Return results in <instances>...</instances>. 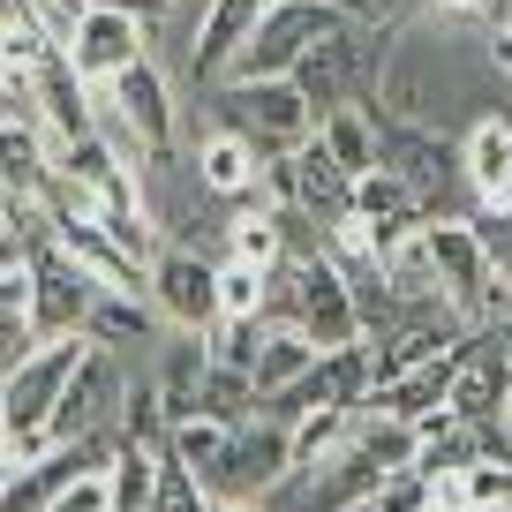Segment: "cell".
I'll return each mask as SVG.
<instances>
[{
	"mask_svg": "<svg viewBox=\"0 0 512 512\" xmlns=\"http://www.w3.org/2000/svg\"><path fill=\"white\" fill-rule=\"evenodd\" d=\"M23 272H31V332L38 339H76L83 324H91L98 294H106L61 241H38V249L23 256Z\"/></svg>",
	"mask_w": 512,
	"mask_h": 512,
	"instance_id": "obj_10",
	"label": "cell"
},
{
	"mask_svg": "<svg viewBox=\"0 0 512 512\" xmlns=\"http://www.w3.org/2000/svg\"><path fill=\"white\" fill-rule=\"evenodd\" d=\"M204 369H211V339H204V332H166V347H159V369H151V392H159L166 422H189V415H196Z\"/></svg>",
	"mask_w": 512,
	"mask_h": 512,
	"instance_id": "obj_18",
	"label": "cell"
},
{
	"mask_svg": "<svg viewBox=\"0 0 512 512\" xmlns=\"http://www.w3.org/2000/svg\"><path fill=\"white\" fill-rule=\"evenodd\" d=\"M106 8H128V16H144L151 31H159V16H166V8H174V0H106Z\"/></svg>",
	"mask_w": 512,
	"mask_h": 512,
	"instance_id": "obj_37",
	"label": "cell"
},
{
	"mask_svg": "<svg viewBox=\"0 0 512 512\" xmlns=\"http://www.w3.org/2000/svg\"><path fill=\"white\" fill-rule=\"evenodd\" d=\"M317 354H324V347H309L302 332L272 324V332H264V347H256V369H249V377H256V400H279V392H287V384L302 377Z\"/></svg>",
	"mask_w": 512,
	"mask_h": 512,
	"instance_id": "obj_28",
	"label": "cell"
},
{
	"mask_svg": "<svg viewBox=\"0 0 512 512\" xmlns=\"http://www.w3.org/2000/svg\"><path fill=\"white\" fill-rule=\"evenodd\" d=\"M61 53H68V68H76L83 83H113L121 68H136L151 53V23L144 16H128V8H106V0H91L76 16V31L61 38Z\"/></svg>",
	"mask_w": 512,
	"mask_h": 512,
	"instance_id": "obj_13",
	"label": "cell"
},
{
	"mask_svg": "<svg viewBox=\"0 0 512 512\" xmlns=\"http://www.w3.org/2000/svg\"><path fill=\"white\" fill-rule=\"evenodd\" d=\"M144 512H211V490L159 445V475H151V505H144Z\"/></svg>",
	"mask_w": 512,
	"mask_h": 512,
	"instance_id": "obj_32",
	"label": "cell"
},
{
	"mask_svg": "<svg viewBox=\"0 0 512 512\" xmlns=\"http://www.w3.org/2000/svg\"><path fill=\"white\" fill-rule=\"evenodd\" d=\"M317 144L339 159V174L362 181L369 166H377V106H362V98H347V106H332L317 121Z\"/></svg>",
	"mask_w": 512,
	"mask_h": 512,
	"instance_id": "obj_24",
	"label": "cell"
},
{
	"mask_svg": "<svg viewBox=\"0 0 512 512\" xmlns=\"http://www.w3.org/2000/svg\"><path fill=\"white\" fill-rule=\"evenodd\" d=\"M377 106V98H369ZM377 166L400 174L407 189L422 196L430 219H467L475 211V189H467V166H460V144L430 121H400V113L377 106Z\"/></svg>",
	"mask_w": 512,
	"mask_h": 512,
	"instance_id": "obj_2",
	"label": "cell"
},
{
	"mask_svg": "<svg viewBox=\"0 0 512 512\" xmlns=\"http://www.w3.org/2000/svg\"><path fill=\"white\" fill-rule=\"evenodd\" d=\"M422 241H430V264H437V302L467 332H490L512 309V279L497 272V256L482 249V234L467 219H422Z\"/></svg>",
	"mask_w": 512,
	"mask_h": 512,
	"instance_id": "obj_3",
	"label": "cell"
},
{
	"mask_svg": "<svg viewBox=\"0 0 512 512\" xmlns=\"http://www.w3.org/2000/svg\"><path fill=\"white\" fill-rule=\"evenodd\" d=\"M53 241L76 256V264L98 279V287H113V294H144V264H136V256H128L121 241L106 234V219H68V226H53Z\"/></svg>",
	"mask_w": 512,
	"mask_h": 512,
	"instance_id": "obj_20",
	"label": "cell"
},
{
	"mask_svg": "<svg viewBox=\"0 0 512 512\" xmlns=\"http://www.w3.org/2000/svg\"><path fill=\"white\" fill-rule=\"evenodd\" d=\"M144 294L166 317V332H211L219 324V264L196 249H166L159 241V256L144 272Z\"/></svg>",
	"mask_w": 512,
	"mask_h": 512,
	"instance_id": "obj_12",
	"label": "cell"
},
{
	"mask_svg": "<svg viewBox=\"0 0 512 512\" xmlns=\"http://www.w3.org/2000/svg\"><path fill=\"white\" fill-rule=\"evenodd\" d=\"M211 113H219V128L249 136L264 159H279V151H294V144H309V136H317V106L302 98V83H294V76L211 83Z\"/></svg>",
	"mask_w": 512,
	"mask_h": 512,
	"instance_id": "obj_5",
	"label": "cell"
},
{
	"mask_svg": "<svg viewBox=\"0 0 512 512\" xmlns=\"http://www.w3.org/2000/svg\"><path fill=\"white\" fill-rule=\"evenodd\" d=\"M0 467H8V369H0Z\"/></svg>",
	"mask_w": 512,
	"mask_h": 512,
	"instance_id": "obj_41",
	"label": "cell"
},
{
	"mask_svg": "<svg viewBox=\"0 0 512 512\" xmlns=\"http://www.w3.org/2000/svg\"><path fill=\"white\" fill-rule=\"evenodd\" d=\"M0 475H8V467H0Z\"/></svg>",
	"mask_w": 512,
	"mask_h": 512,
	"instance_id": "obj_44",
	"label": "cell"
},
{
	"mask_svg": "<svg viewBox=\"0 0 512 512\" xmlns=\"http://www.w3.org/2000/svg\"><path fill=\"white\" fill-rule=\"evenodd\" d=\"M347 512H437V490L407 467V475H392L384 490H369L362 505H347Z\"/></svg>",
	"mask_w": 512,
	"mask_h": 512,
	"instance_id": "obj_34",
	"label": "cell"
},
{
	"mask_svg": "<svg viewBox=\"0 0 512 512\" xmlns=\"http://www.w3.org/2000/svg\"><path fill=\"white\" fill-rule=\"evenodd\" d=\"M256 407H264V400H256V377H249V369H226V362H211V369H204L196 415H211V422H226V430H241Z\"/></svg>",
	"mask_w": 512,
	"mask_h": 512,
	"instance_id": "obj_29",
	"label": "cell"
},
{
	"mask_svg": "<svg viewBox=\"0 0 512 512\" xmlns=\"http://www.w3.org/2000/svg\"><path fill=\"white\" fill-rule=\"evenodd\" d=\"M505 279H512V256H505Z\"/></svg>",
	"mask_w": 512,
	"mask_h": 512,
	"instance_id": "obj_43",
	"label": "cell"
},
{
	"mask_svg": "<svg viewBox=\"0 0 512 512\" xmlns=\"http://www.w3.org/2000/svg\"><path fill=\"white\" fill-rule=\"evenodd\" d=\"M256 16H264V0H204L196 8V38H189V76L219 83L226 61L241 53V38L256 31Z\"/></svg>",
	"mask_w": 512,
	"mask_h": 512,
	"instance_id": "obj_16",
	"label": "cell"
},
{
	"mask_svg": "<svg viewBox=\"0 0 512 512\" xmlns=\"http://www.w3.org/2000/svg\"><path fill=\"white\" fill-rule=\"evenodd\" d=\"M505 392H512V354H505V339H497V332H475V339H467L460 377H452V392H445V415L475 422V430H497Z\"/></svg>",
	"mask_w": 512,
	"mask_h": 512,
	"instance_id": "obj_14",
	"label": "cell"
},
{
	"mask_svg": "<svg viewBox=\"0 0 512 512\" xmlns=\"http://www.w3.org/2000/svg\"><path fill=\"white\" fill-rule=\"evenodd\" d=\"M256 174H264V151L234 128H211L196 144V189L211 196H234V204H256Z\"/></svg>",
	"mask_w": 512,
	"mask_h": 512,
	"instance_id": "obj_21",
	"label": "cell"
},
{
	"mask_svg": "<svg viewBox=\"0 0 512 512\" xmlns=\"http://www.w3.org/2000/svg\"><path fill=\"white\" fill-rule=\"evenodd\" d=\"M31 347H38V332H31V272H23V256H8V264H0V369H16Z\"/></svg>",
	"mask_w": 512,
	"mask_h": 512,
	"instance_id": "obj_26",
	"label": "cell"
},
{
	"mask_svg": "<svg viewBox=\"0 0 512 512\" xmlns=\"http://www.w3.org/2000/svg\"><path fill=\"white\" fill-rule=\"evenodd\" d=\"M287 475H294L287 422H279L272 407H256L241 430H226V452H219V467L204 475V490H211V497H249V505H264Z\"/></svg>",
	"mask_w": 512,
	"mask_h": 512,
	"instance_id": "obj_8",
	"label": "cell"
},
{
	"mask_svg": "<svg viewBox=\"0 0 512 512\" xmlns=\"http://www.w3.org/2000/svg\"><path fill=\"white\" fill-rule=\"evenodd\" d=\"M16 23H31V0H0V31H16Z\"/></svg>",
	"mask_w": 512,
	"mask_h": 512,
	"instance_id": "obj_40",
	"label": "cell"
},
{
	"mask_svg": "<svg viewBox=\"0 0 512 512\" xmlns=\"http://www.w3.org/2000/svg\"><path fill=\"white\" fill-rule=\"evenodd\" d=\"M279 256H287V226H279L272 204L234 211V219H226V264H256V272H272Z\"/></svg>",
	"mask_w": 512,
	"mask_h": 512,
	"instance_id": "obj_27",
	"label": "cell"
},
{
	"mask_svg": "<svg viewBox=\"0 0 512 512\" xmlns=\"http://www.w3.org/2000/svg\"><path fill=\"white\" fill-rule=\"evenodd\" d=\"M46 512H113V482H106V467H91V475H76L61 497H53Z\"/></svg>",
	"mask_w": 512,
	"mask_h": 512,
	"instance_id": "obj_36",
	"label": "cell"
},
{
	"mask_svg": "<svg viewBox=\"0 0 512 512\" xmlns=\"http://www.w3.org/2000/svg\"><path fill=\"white\" fill-rule=\"evenodd\" d=\"M121 400H128V377H121V354L113 347H83L76 377H68L61 407H53V445H76V437H113L121 430Z\"/></svg>",
	"mask_w": 512,
	"mask_h": 512,
	"instance_id": "obj_11",
	"label": "cell"
},
{
	"mask_svg": "<svg viewBox=\"0 0 512 512\" xmlns=\"http://www.w3.org/2000/svg\"><path fill=\"white\" fill-rule=\"evenodd\" d=\"M460 166H467V189H475V204H512V121L505 113H490V121H475L460 136Z\"/></svg>",
	"mask_w": 512,
	"mask_h": 512,
	"instance_id": "obj_19",
	"label": "cell"
},
{
	"mask_svg": "<svg viewBox=\"0 0 512 512\" xmlns=\"http://www.w3.org/2000/svg\"><path fill=\"white\" fill-rule=\"evenodd\" d=\"M490 332H497V339H505V354H512V309H505V317H497V324H490Z\"/></svg>",
	"mask_w": 512,
	"mask_h": 512,
	"instance_id": "obj_42",
	"label": "cell"
},
{
	"mask_svg": "<svg viewBox=\"0 0 512 512\" xmlns=\"http://www.w3.org/2000/svg\"><path fill=\"white\" fill-rule=\"evenodd\" d=\"M392 38H400V31H362V23L339 16L332 31H324L302 61H294V83H302V98L317 106V121H324L332 106H347V98H362V83H377L384 46H392Z\"/></svg>",
	"mask_w": 512,
	"mask_h": 512,
	"instance_id": "obj_6",
	"label": "cell"
},
{
	"mask_svg": "<svg viewBox=\"0 0 512 512\" xmlns=\"http://www.w3.org/2000/svg\"><path fill=\"white\" fill-rule=\"evenodd\" d=\"M347 422H354V407H309V415H294L287 422V445H294V475H309V467L324 460V452L347 437Z\"/></svg>",
	"mask_w": 512,
	"mask_h": 512,
	"instance_id": "obj_30",
	"label": "cell"
},
{
	"mask_svg": "<svg viewBox=\"0 0 512 512\" xmlns=\"http://www.w3.org/2000/svg\"><path fill=\"white\" fill-rule=\"evenodd\" d=\"M219 317H264V272L219 256Z\"/></svg>",
	"mask_w": 512,
	"mask_h": 512,
	"instance_id": "obj_33",
	"label": "cell"
},
{
	"mask_svg": "<svg viewBox=\"0 0 512 512\" xmlns=\"http://www.w3.org/2000/svg\"><path fill=\"white\" fill-rule=\"evenodd\" d=\"M490 61H497V68H512V16L497 23V38H490Z\"/></svg>",
	"mask_w": 512,
	"mask_h": 512,
	"instance_id": "obj_39",
	"label": "cell"
},
{
	"mask_svg": "<svg viewBox=\"0 0 512 512\" xmlns=\"http://www.w3.org/2000/svg\"><path fill=\"white\" fill-rule=\"evenodd\" d=\"M166 452H174L181 467H189L196 482L219 467V452H226V422H211V415H189V422H174L166 430Z\"/></svg>",
	"mask_w": 512,
	"mask_h": 512,
	"instance_id": "obj_31",
	"label": "cell"
},
{
	"mask_svg": "<svg viewBox=\"0 0 512 512\" xmlns=\"http://www.w3.org/2000/svg\"><path fill=\"white\" fill-rule=\"evenodd\" d=\"M38 113H46V136H53V144H83V136H98V91L68 68L61 46L38 61Z\"/></svg>",
	"mask_w": 512,
	"mask_h": 512,
	"instance_id": "obj_15",
	"label": "cell"
},
{
	"mask_svg": "<svg viewBox=\"0 0 512 512\" xmlns=\"http://www.w3.org/2000/svg\"><path fill=\"white\" fill-rule=\"evenodd\" d=\"M339 23L332 0H264V16H256V31L241 38V53L226 61L219 83H264V76H294V61H302L309 46H317L324 31Z\"/></svg>",
	"mask_w": 512,
	"mask_h": 512,
	"instance_id": "obj_7",
	"label": "cell"
},
{
	"mask_svg": "<svg viewBox=\"0 0 512 512\" xmlns=\"http://www.w3.org/2000/svg\"><path fill=\"white\" fill-rule=\"evenodd\" d=\"M422 8H437V16H490V0H422Z\"/></svg>",
	"mask_w": 512,
	"mask_h": 512,
	"instance_id": "obj_38",
	"label": "cell"
},
{
	"mask_svg": "<svg viewBox=\"0 0 512 512\" xmlns=\"http://www.w3.org/2000/svg\"><path fill=\"white\" fill-rule=\"evenodd\" d=\"M83 347H91L83 332L76 339H38V347L8 369V467L53 452V407H61L68 377H76Z\"/></svg>",
	"mask_w": 512,
	"mask_h": 512,
	"instance_id": "obj_4",
	"label": "cell"
},
{
	"mask_svg": "<svg viewBox=\"0 0 512 512\" xmlns=\"http://www.w3.org/2000/svg\"><path fill=\"white\" fill-rule=\"evenodd\" d=\"M377 272H384V287L400 294L407 309H430V302H437V264H430V241H422V226H415V234H400L392 249L377 256Z\"/></svg>",
	"mask_w": 512,
	"mask_h": 512,
	"instance_id": "obj_25",
	"label": "cell"
},
{
	"mask_svg": "<svg viewBox=\"0 0 512 512\" xmlns=\"http://www.w3.org/2000/svg\"><path fill=\"white\" fill-rule=\"evenodd\" d=\"M166 332V317L151 309V294H98V309H91V324H83V339H98V347H144V339H159Z\"/></svg>",
	"mask_w": 512,
	"mask_h": 512,
	"instance_id": "obj_23",
	"label": "cell"
},
{
	"mask_svg": "<svg viewBox=\"0 0 512 512\" xmlns=\"http://www.w3.org/2000/svg\"><path fill=\"white\" fill-rule=\"evenodd\" d=\"M264 324H287V332H302L309 347H354V339H362L347 272H339L324 249L279 256L272 272H264Z\"/></svg>",
	"mask_w": 512,
	"mask_h": 512,
	"instance_id": "obj_1",
	"label": "cell"
},
{
	"mask_svg": "<svg viewBox=\"0 0 512 512\" xmlns=\"http://www.w3.org/2000/svg\"><path fill=\"white\" fill-rule=\"evenodd\" d=\"M354 219L369 226V241H377V256H384V249H392L400 234H415V226L430 219V211H422V196L407 189L400 174H384V166H369V174L354 181Z\"/></svg>",
	"mask_w": 512,
	"mask_h": 512,
	"instance_id": "obj_17",
	"label": "cell"
},
{
	"mask_svg": "<svg viewBox=\"0 0 512 512\" xmlns=\"http://www.w3.org/2000/svg\"><path fill=\"white\" fill-rule=\"evenodd\" d=\"M53 181V136L31 121H0V196H46Z\"/></svg>",
	"mask_w": 512,
	"mask_h": 512,
	"instance_id": "obj_22",
	"label": "cell"
},
{
	"mask_svg": "<svg viewBox=\"0 0 512 512\" xmlns=\"http://www.w3.org/2000/svg\"><path fill=\"white\" fill-rule=\"evenodd\" d=\"M98 113H106L113 128H128L144 159H166V151L181 144L174 83H166V68L151 61V53H144V61H136V68H121V76H113V83H98Z\"/></svg>",
	"mask_w": 512,
	"mask_h": 512,
	"instance_id": "obj_9",
	"label": "cell"
},
{
	"mask_svg": "<svg viewBox=\"0 0 512 512\" xmlns=\"http://www.w3.org/2000/svg\"><path fill=\"white\" fill-rule=\"evenodd\" d=\"M332 8H339L347 23H362V31H400L422 0H332Z\"/></svg>",
	"mask_w": 512,
	"mask_h": 512,
	"instance_id": "obj_35",
	"label": "cell"
}]
</instances>
